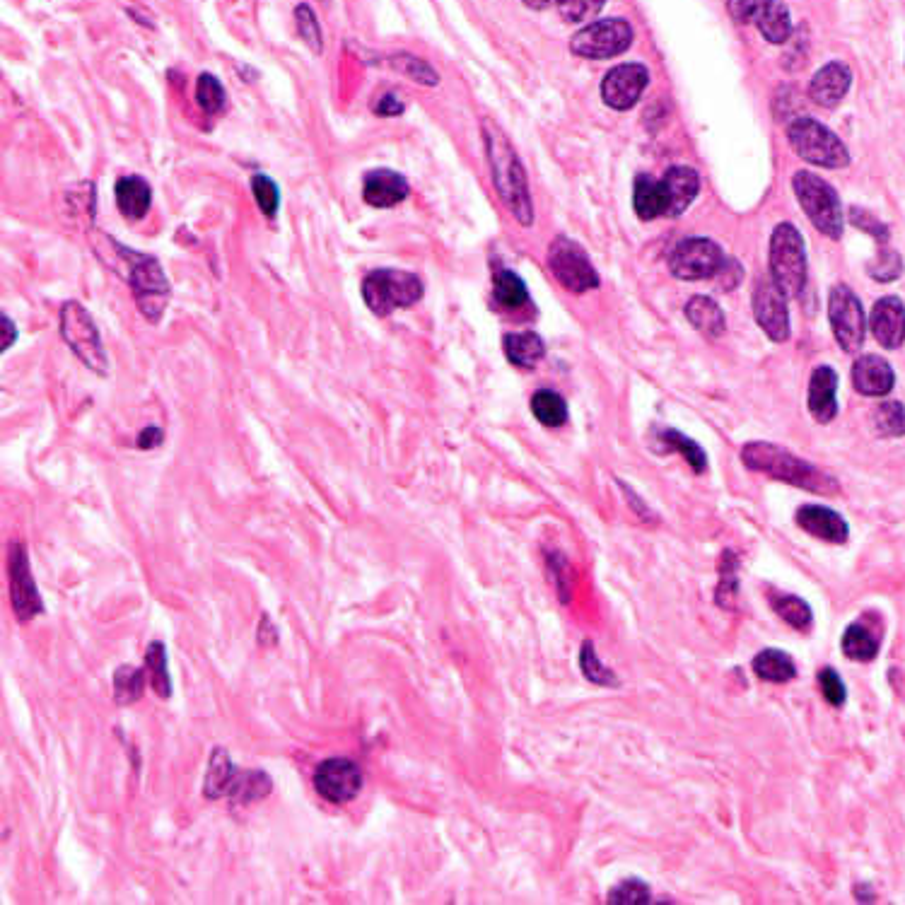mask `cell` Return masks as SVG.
Here are the masks:
<instances>
[{
	"instance_id": "1",
	"label": "cell",
	"mask_w": 905,
	"mask_h": 905,
	"mask_svg": "<svg viewBox=\"0 0 905 905\" xmlns=\"http://www.w3.org/2000/svg\"><path fill=\"white\" fill-rule=\"evenodd\" d=\"M481 126L495 191H498L505 208L512 213V218L519 225L531 227V223H534V203H531L529 181L522 160H519L515 148H512L510 138L505 136V131L495 121L483 119Z\"/></svg>"
},
{
	"instance_id": "2",
	"label": "cell",
	"mask_w": 905,
	"mask_h": 905,
	"mask_svg": "<svg viewBox=\"0 0 905 905\" xmlns=\"http://www.w3.org/2000/svg\"><path fill=\"white\" fill-rule=\"evenodd\" d=\"M741 461L751 471H761V474L775 478V481H785L790 486L811 490V493L836 495L840 490L836 478L823 474L814 464H809L802 457H794L792 452L770 445V442H749L741 449Z\"/></svg>"
},
{
	"instance_id": "3",
	"label": "cell",
	"mask_w": 905,
	"mask_h": 905,
	"mask_svg": "<svg viewBox=\"0 0 905 905\" xmlns=\"http://www.w3.org/2000/svg\"><path fill=\"white\" fill-rule=\"evenodd\" d=\"M420 297H423V280L416 273L379 268L362 280V300L377 317H389L396 309L413 307Z\"/></svg>"
},
{
	"instance_id": "4",
	"label": "cell",
	"mask_w": 905,
	"mask_h": 905,
	"mask_svg": "<svg viewBox=\"0 0 905 905\" xmlns=\"http://www.w3.org/2000/svg\"><path fill=\"white\" fill-rule=\"evenodd\" d=\"M770 280L787 297H799L807 283V251L799 230L790 223H780L770 237Z\"/></svg>"
},
{
	"instance_id": "5",
	"label": "cell",
	"mask_w": 905,
	"mask_h": 905,
	"mask_svg": "<svg viewBox=\"0 0 905 905\" xmlns=\"http://www.w3.org/2000/svg\"><path fill=\"white\" fill-rule=\"evenodd\" d=\"M121 256L128 261V280H131L133 297H136V305L143 317L148 321L162 319L165 309L169 305V297H172V288H169V280L162 271L160 261L153 259L148 254H138V251L121 249Z\"/></svg>"
},
{
	"instance_id": "6",
	"label": "cell",
	"mask_w": 905,
	"mask_h": 905,
	"mask_svg": "<svg viewBox=\"0 0 905 905\" xmlns=\"http://www.w3.org/2000/svg\"><path fill=\"white\" fill-rule=\"evenodd\" d=\"M787 140L802 160H807L809 165H819L828 169H843L850 165V153L845 148V143L840 140L831 128H826L821 121L804 119L792 121L787 128Z\"/></svg>"
},
{
	"instance_id": "7",
	"label": "cell",
	"mask_w": 905,
	"mask_h": 905,
	"mask_svg": "<svg viewBox=\"0 0 905 905\" xmlns=\"http://www.w3.org/2000/svg\"><path fill=\"white\" fill-rule=\"evenodd\" d=\"M792 186L816 230L831 239H840L843 235V208H840V198L833 191V186L816 177V174L807 172V169L794 174Z\"/></svg>"
},
{
	"instance_id": "8",
	"label": "cell",
	"mask_w": 905,
	"mask_h": 905,
	"mask_svg": "<svg viewBox=\"0 0 905 905\" xmlns=\"http://www.w3.org/2000/svg\"><path fill=\"white\" fill-rule=\"evenodd\" d=\"M61 336L85 367H90L97 375H107V353H104L99 329L92 314L80 302L68 300L61 307Z\"/></svg>"
},
{
	"instance_id": "9",
	"label": "cell",
	"mask_w": 905,
	"mask_h": 905,
	"mask_svg": "<svg viewBox=\"0 0 905 905\" xmlns=\"http://www.w3.org/2000/svg\"><path fill=\"white\" fill-rule=\"evenodd\" d=\"M548 268H551L553 278L575 295L589 293V290L599 288L601 283L597 268L592 266L585 249L568 237L553 239V244L548 247Z\"/></svg>"
},
{
	"instance_id": "10",
	"label": "cell",
	"mask_w": 905,
	"mask_h": 905,
	"mask_svg": "<svg viewBox=\"0 0 905 905\" xmlns=\"http://www.w3.org/2000/svg\"><path fill=\"white\" fill-rule=\"evenodd\" d=\"M630 44H633V27L626 20L611 17V20H599L582 27L570 39V51L575 56L601 61V58L623 54V51H628Z\"/></svg>"
},
{
	"instance_id": "11",
	"label": "cell",
	"mask_w": 905,
	"mask_h": 905,
	"mask_svg": "<svg viewBox=\"0 0 905 905\" xmlns=\"http://www.w3.org/2000/svg\"><path fill=\"white\" fill-rule=\"evenodd\" d=\"M724 254L712 239L691 237L671 251L669 268L679 280H708L717 278L724 268Z\"/></svg>"
},
{
	"instance_id": "12",
	"label": "cell",
	"mask_w": 905,
	"mask_h": 905,
	"mask_svg": "<svg viewBox=\"0 0 905 905\" xmlns=\"http://www.w3.org/2000/svg\"><path fill=\"white\" fill-rule=\"evenodd\" d=\"M828 317H831V329L836 334V341L845 353H857L864 343V312L857 295L852 293L848 285H836L828 297Z\"/></svg>"
},
{
	"instance_id": "13",
	"label": "cell",
	"mask_w": 905,
	"mask_h": 905,
	"mask_svg": "<svg viewBox=\"0 0 905 905\" xmlns=\"http://www.w3.org/2000/svg\"><path fill=\"white\" fill-rule=\"evenodd\" d=\"M362 770L350 758H329L314 770V790L331 804H346L358 797Z\"/></svg>"
},
{
	"instance_id": "14",
	"label": "cell",
	"mask_w": 905,
	"mask_h": 905,
	"mask_svg": "<svg viewBox=\"0 0 905 905\" xmlns=\"http://www.w3.org/2000/svg\"><path fill=\"white\" fill-rule=\"evenodd\" d=\"M753 317L770 341L782 343L790 338L787 295L770 278H758L756 288H753Z\"/></svg>"
},
{
	"instance_id": "15",
	"label": "cell",
	"mask_w": 905,
	"mask_h": 905,
	"mask_svg": "<svg viewBox=\"0 0 905 905\" xmlns=\"http://www.w3.org/2000/svg\"><path fill=\"white\" fill-rule=\"evenodd\" d=\"M647 83H650V73H647L645 66H640V63H623V66L611 68L606 73L604 83H601V97H604V102L611 109L626 112V109L638 104Z\"/></svg>"
},
{
	"instance_id": "16",
	"label": "cell",
	"mask_w": 905,
	"mask_h": 905,
	"mask_svg": "<svg viewBox=\"0 0 905 905\" xmlns=\"http://www.w3.org/2000/svg\"><path fill=\"white\" fill-rule=\"evenodd\" d=\"M10 597H13V609L20 621H29L44 611L42 594L34 585L32 570H29L27 551L20 543H15L13 553H10Z\"/></svg>"
},
{
	"instance_id": "17",
	"label": "cell",
	"mask_w": 905,
	"mask_h": 905,
	"mask_svg": "<svg viewBox=\"0 0 905 905\" xmlns=\"http://www.w3.org/2000/svg\"><path fill=\"white\" fill-rule=\"evenodd\" d=\"M408 181L394 169H372L362 179V198L372 208H394L408 198Z\"/></svg>"
},
{
	"instance_id": "18",
	"label": "cell",
	"mask_w": 905,
	"mask_h": 905,
	"mask_svg": "<svg viewBox=\"0 0 905 905\" xmlns=\"http://www.w3.org/2000/svg\"><path fill=\"white\" fill-rule=\"evenodd\" d=\"M872 334L884 348H901L905 341V305L898 297H881L872 309Z\"/></svg>"
},
{
	"instance_id": "19",
	"label": "cell",
	"mask_w": 905,
	"mask_h": 905,
	"mask_svg": "<svg viewBox=\"0 0 905 905\" xmlns=\"http://www.w3.org/2000/svg\"><path fill=\"white\" fill-rule=\"evenodd\" d=\"M852 85V73L845 63L833 61L828 66H823L819 73L811 78L809 83V97L814 99L819 107L833 109L843 102V97L848 95Z\"/></svg>"
},
{
	"instance_id": "20",
	"label": "cell",
	"mask_w": 905,
	"mask_h": 905,
	"mask_svg": "<svg viewBox=\"0 0 905 905\" xmlns=\"http://www.w3.org/2000/svg\"><path fill=\"white\" fill-rule=\"evenodd\" d=\"M797 524L807 534L828 543H845L850 536L848 522L836 510L823 505H804L797 510Z\"/></svg>"
},
{
	"instance_id": "21",
	"label": "cell",
	"mask_w": 905,
	"mask_h": 905,
	"mask_svg": "<svg viewBox=\"0 0 905 905\" xmlns=\"http://www.w3.org/2000/svg\"><path fill=\"white\" fill-rule=\"evenodd\" d=\"M838 375L828 365L816 367L809 382V413L819 423H831L838 416Z\"/></svg>"
},
{
	"instance_id": "22",
	"label": "cell",
	"mask_w": 905,
	"mask_h": 905,
	"mask_svg": "<svg viewBox=\"0 0 905 905\" xmlns=\"http://www.w3.org/2000/svg\"><path fill=\"white\" fill-rule=\"evenodd\" d=\"M852 384L864 396H886L896 384V375L879 355H862L852 365Z\"/></svg>"
},
{
	"instance_id": "23",
	"label": "cell",
	"mask_w": 905,
	"mask_h": 905,
	"mask_svg": "<svg viewBox=\"0 0 905 905\" xmlns=\"http://www.w3.org/2000/svg\"><path fill=\"white\" fill-rule=\"evenodd\" d=\"M664 194H667V215L676 218L693 203L700 191V177L691 167H669L662 177Z\"/></svg>"
},
{
	"instance_id": "24",
	"label": "cell",
	"mask_w": 905,
	"mask_h": 905,
	"mask_svg": "<svg viewBox=\"0 0 905 905\" xmlns=\"http://www.w3.org/2000/svg\"><path fill=\"white\" fill-rule=\"evenodd\" d=\"M116 206L128 220H143L153 203V189L143 177H121L114 186Z\"/></svg>"
},
{
	"instance_id": "25",
	"label": "cell",
	"mask_w": 905,
	"mask_h": 905,
	"mask_svg": "<svg viewBox=\"0 0 905 905\" xmlns=\"http://www.w3.org/2000/svg\"><path fill=\"white\" fill-rule=\"evenodd\" d=\"M633 206L640 220H655L659 215H667V194H664L662 181L650 174H640L635 179Z\"/></svg>"
},
{
	"instance_id": "26",
	"label": "cell",
	"mask_w": 905,
	"mask_h": 905,
	"mask_svg": "<svg viewBox=\"0 0 905 905\" xmlns=\"http://www.w3.org/2000/svg\"><path fill=\"white\" fill-rule=\"evenodd\" d=\"M502 348H505L507 360L515 367H522V370L536 367L543 360V355H546V346H543L541 336L534 334V331L507 334L505 341H502Z\"/></svg>"
},
{
	"instance_id": "27",
	"label": "cell",
	"mask_w": 905,
	"mask_h": 905,
	"mask_svg": "<svg viewBox=\"0 0 905 905\" xmlns=\"http://www.w3.org/2000/svg\"><path fill=\"white\" fill-rule=\"evenodd\" d=\"M686 317L693 324V329H698L708 338H720L724 334V326H727L722 307L705 295L691 297V302L686 305Z\"/></svg>"
},
{
	"instance_id": "28",
	"label": "cell",
	"mask_w": 905,
	"mask_h": 905,
	"mask_svg": "<svg viewBox=\"0 0 905 905\" xmlns=\"http://www.w3.org/2000/svg\"><path fill=\"white\" fill-rule=\"evenodd\" d=\"M239 770L235 768V763L230 761V756L223 749H218L210 758V766H208V775H206V797L208 799H220L225 794H230L232 785H235Z\"/></svg>"
},
{
	"instance_id": "29",
	"label": "cell",
	"mask_w": 905,
	"mask_h": 905,
	"mask_svg": "<svg viewBox=\"0 0 905 905\" xmlns=\"http://www.w3.org/2000/svg\"><path fill=\"white\" fill-rule=\"evenodd\" d=\"M753 671H756V676H761L763 681L770 683H785L797 676V667H794L792 657L782 650L758 652L756 659H753Z\"/></svg>"
},
{
	"instance_id": "30",
	"label": "cell",
	"mask_w": 905,
	"mask_h": 905,
	"mask_svg": "<svg viewBox=\"0 0 905 905\" xmlns=\"http://www.w3.org/2000/svg\"><path fill=\"white\" fill-rule=\"evenodd\" d=\"M493 300L505 309H522L529 305V290L515 271L502 268V271L495 273Z\"/></svg>"
},
{
	"instance_id": "31",
	"label": "cell",
	"mask_w": 905,
	"mask_h": 905,
	"mask_svg": "<svg viewBox=\"0 0 905 905\" xmlns=\"http://www.w3.org/2000/svg\"><path fill=\"white\" fill-rule=\"evenodd\" d=\"M531 413L546 428H560L568 423V404L556 391L541 389L531 396Z\"/></svg>"
},
{
	"instance_id": "32",
	"label": "cell",
	"mask_w": 905,
	"mask_h": 905,
	"mask_svg": "<svg viewBox=\"0 0 905 905\" xmlns=\"http://www.w3.org/2000/svg\"><path fill=\"white\" fill-rule=\"evenodd\" d=\"M756 25L770 44L787 42L792 34L790 13H787L785 3H780V0H770V3L766 5V10H763L761 17L756 20Z\"/></svg>"
},
{
	"instance_id": "33",
	"label": "cell",
	"mask_w": 905,
	"mask_h": 905,
	"mask_svg": "<svg viewBox=\"0 0 905 905\" xmlns=\"http://www.w3.org/2000/svg\"><path fill=\"white\" fill-rule=\"evenodd\" d=\"M770 606H773L775 613H778L787 626L797 630H809L811 621H814V613H811L807 601L794 597V594L782 592L770 594Z\"/></svg>"
},
{
	"instance_id": "34",
	"label": "cell",
	"mask_w": 905,
	"mask_h": 905,
	"mask_svg": "<svg viewBox=\"0 0 905 905\" xmlns=\"http://www.w3.org/2000/svg\"><path fill=\"white\" fill-rule=\"evenodd\" d=\"M843 652L850 659H857V662H869V659L877 657L879 638L862 623H852L843 635Z\"/></svg>"
},
{
	"instance_id": "35",
	"label": "cell",
	"mask_w": 905,
	"mask_h": 905,
	"mask_svg": "<svg viewBox=\"0 0 905 905\" xmlns=\"http://www.w3.org/2000/svg\"><path fill=\"white\" fill-rule=\"evenodd\" d=\"M389 66L394 68L396 73L406 75V78L416 80V83L425 85V87H435L437 83H440V75H437V70L432 68L430 63H425L423 58H418L413 54L389 56Z\"/></svg>"
},
{
	"instance_id": "36",
	"label": "cell",
	"mask_w": 905,
	"mask_h": 905,
	"mask_svg": "<svg viewBox=\"0 0 905 905\" xmlns=\"http://www.w3.org/2000/svg\"><path fill=\"white\" fill-rule=\"evenodd\" d=\"M268 792H271V780L261 770H249V773L239 770L235 785L230 790V797H235L237 802L251 804L256 799H264Z\"/></svg>"
},
{
	"instance_id": "37",
	"label": "cell",
	"mask_w": 905,
	"mask_h": 905,
	"mask_svg": "<svg viewBox=\"0 0 905 905\" xmlns=\"http://www.w3.org/2000/svg\"><path fill=\"white\" fill-rule=\"evenodd\" d=\"M145 664H148L150 681H153V688L157 691V696L160 698L172 696V679H169V671H167V650L162 642H153V645L148 647Z\"/></svg>"
},
{
	"instance_id": "38",
	"label": "cell",
	"mask_w": 905,
	"mask_h": 905,
	"mask_svg": "<svg viewBox=\"0 0 905 905\" xmlns=\"http://www.w3.org/2000/svg\"><path fill=\"white\" fill-rule=\"evenodd\" d=\"M145 688V676L143 669L133 667H121L114 674V698L119 705H131L143 696Z\"/></svg>"
},
{
	"instance_id": "39",
	"label": "cell",
	"mask_w": 905,
	"mask_h": 905,
	"mask_svg": "<svg viewBox=\"0 0 905 905\" xmlns=\"http://www.w3.org/2000/svg\"><path fill=\"white\" fill-rule=\"evenodd\" d=\"M662 442L667 445V449L681 452L683 457H686L688 464H691V469L696 471V474H703L705 466H708V457H705L703 447H700L698 442L688 440L686 435H681V432H676V430H664L662 432Z\"/></svg>"
},
{
	"instance_id": "40",
	"label": "cell",
	"mask_w": 905,
	"mask_h": 905,
	"mask_svg": "<svg viewBox=\"0 0 905 905\" xmlns=\"http://www.w3.org/2000/svg\"><path fill=\"white\" fill-rule=\"evenodd\" d=\"M874 425L881 437H903L905 435V408L898 401H886L874 413Z\"/></svg>"
},
{
	"instance_id": "41",
	"label": "cell",
	"mask_w": 905,
	"mask_h": 905,
	"mask_svg": "<svg viewBox=\"0 0 905 905\" xmlns=\"http://www.w3.org/2000/svg\"><path fill=\"white\" fill-rule=\"evenodd\" d=\"M196 102L201 104L203 112L215 114L225 107V87L215 75L203 73L196 80Z\"/></svg>"
},
{
	"instance_id": "42",
	"label": "cell",
	"mask_w": 905,
	"mask_h": 905,
	"mask_svg": "<svg viewBox=\"0 0 905 905\" xmlns=\"http://www.w3.org/2000/svg\"><path fill=\"white\" fill-rule=\"evenodd\" d=\"M580 667H582V674H585L592 683H599V686H618L616 674H613L606 664H601L597 652H594L592 642H585V645H582Z\"/></svg>"
},
{
	"instance_id": "43",
	"label": "cell",
	"mask_w": 905,
	"mask_h": 905,
	"mask_svg": "<svg viewBox=\"0 0 905 905\" xmlns=\"http://www.w3.org/2000/svg\"><path fill=\"white\" fill-rule=\"evenodd\" d=\"M295 22H297V29H300V37L305 39V44L309 46V49L319 56L321 51H324V34H321L319 20H317V15H314V10L305 3L297 5Z\"/></svg>"
},
{
	"instance_id": "44",
	"label": "cell",
	"mask_w": 905,
	"mask_h": 905,
	"mask_svg": "<svg viewBox=\"0 0 905 905\" xmlns=\"http://www.w3.org/2000/svg\"><path fill=\"white\" fill-rule=\"evenodd\" d=\"M251 194H254L256 203H259L261 213H264L266 218H276L280 206V191L276 181L268 179L266 174H256V177L251 179Z\"/></svg>"
},
{
	"instance_id": "45",
	"label": "cell",
	"mask_w": 905,
	"mask_h": 905,
	"mask_svg": "<svg viewBox=\"0 0 905 905\" xmlns=\"http://www.w3.org/2000/svg\"><path fill=\"white\" fill-rule=\"evenodd\" d=\"M606 0H563L558 5L560 17L570 25H582V22L594 20L604 10Z\"/></svg>"
},
{
	"instance_id": "46",
	"label": "cell",
	"mask_w": 905,
	"mask_h": 905,
	"mask_svg": "<svg viewBox=\"0 0 905 905\" xmlns=\"http://www.w3.org/2000/svg\"><path fill=\"white\" fill-rule=\"evenodd\" d=\"M650 886L640 879H628L623 884H618L616 889L609 893V903L613 905H640V903H650Z\"/></svg>"
},
{
	"instance_id": "47",
	"label": "cell",
	"mask_w": 905,
	"mask_h": 905,
	"mask_svg": "<svg viewBox=\"0 0 905 905\" xmlns=\"http://www.w3.org/2000/svg\"><path fill=\"white\" fill-rule=\"evenodd\" d=\"M901 273H903L901 256H898L893 249L881 247L877 261L869 266V276H872L874 280H879V283H891V280H896Z\"/></svg>"
},
{
	"instance_id": "48",
	"label": "cell",
	"mask_w": 905,
	"mask_h": 905,
	"mask_svg": "<svg viewBox=\"0 0 905 905\" xmlns=\"http://www.w3.org/2000/svg\"><path fill=\"white\" fill-rule=\"evenodd\" d=\"M768 3L770 0H727V8L739 25H753Z\"/></svg>"
},
{
	"instance_id": "49",
	"label": "cell",
	"mask_w": 905,
	"mask_h": 905,
	"mask_svg": "<svg viewBox=\"0 0 905 905\" xmlns=\"http://www.w3.org/2000/svg\"><path fill=\"white\" fill-rule=\"evenodd\" d=\"M819 686H821V693L826 696V700L831 705H836V708H840V705L845 703V696H848V691H845V683L838 676V671L821 669Z\"/></svg>"
},
{
	"instance_id": "50",
	"label": "cell",
	"mask_w": 905,
	"mask_h": 905,
	"mask_svg": "<svg viewBox=\"0 0 905 905\" xmlns=\"http://www.w3.org/2000/svg\"><path fill=\"white\" fill-rule=\"evenodd\" d=\"M850 218H852V223H855L857 227H860V230H864V232H869V235H874L879 239L881 244H886V239H889V230H886V225H881V223H877V220L872 218V215L869 213H864V210H860V208H855L850 213Z\"/></svg>"
},
{
	"instance_id": "51",
	"label": "cell",
	"mask_w": 905,
	"mask_h": 905,
	"mask_svg": "<svg viewBox=\"0 0 905 905\" xmlns=\"http://www.w3.org/2000/svg\"><path fill=\"white\" fill-rule=\"evenodd\" d=\"M404 109H406V104L401 102L394 92H387V95H384L375 104V114H379V116H399V114H404Z\"/></svg>"
},
{
	"instance_id": "52",
	"label": "cell",
	"mask_w": 905,
	"mask_h": 905,
	"mask_svg": "<svg viewBox=\"0 0 905 905\" xmlns=\"http://www.w3.org/2000/svg\"><path fill=\"white\" fill-rule=\"evenodd\" d=\"M162 440H165V432H162L160 428H153V425H150V428H145L143 432H140L138 447H140V449L160 447V445H162Z\"/></svg>"
},
{
	"instance_id": "53",
	"label": "cell",
	"mask_w": 905,
	"mask_h": 905,
	"mask_svg": "<svg viewBox=\"0 0 905 905\" xmlns=\"http://www.w3.org/2000/svg\"><path fill=\"white\" fill-rule=\"evenodd\" d=\"M0 329H3V343H0V350H8L10 346H13V343L17 341V329H15V324L13 321H10V317H0Z\"/></svg>"
},
{
	"instance_id": "54",
	"label": "cell",
	"mask_w": 905,
	"mask_h": 905,
	"mask_svg": "<svg viewBox=\"0 0 905 905\" xmlns=\"http://www.w3.org/2000/svg\"><path fill=\"white\" fill-rule=\"evenodd\" d=\"M560 3H563V0H524V5L531 10H543V8H548V5H560Z\"/></svg>"
}]
</instances>
